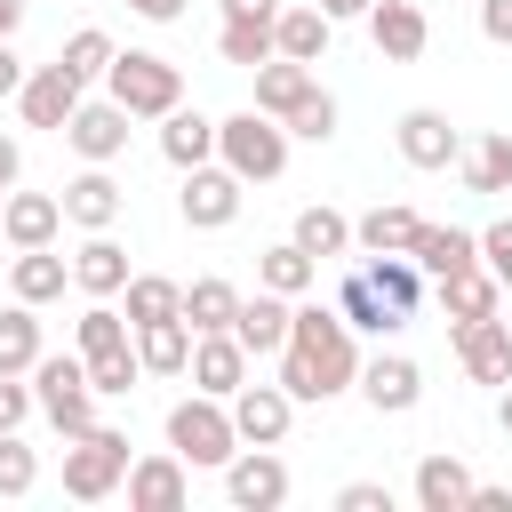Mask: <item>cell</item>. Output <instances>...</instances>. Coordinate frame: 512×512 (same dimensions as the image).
Masks as SVG:
<instances>
[{
  "mask_svg": "<svg viewBox=\"0 0 512 512\" xmlns=\"http://www.w3.org/2000/svg\"><path fill=\"white\" fill-rule=\"evenodd\" d=\"M480 264H488V272H496V280H504V296H512V216H504V224H488V232H480Z\"/></svg>",
  "mask_w": 512,
  "mask_h": 512,
  "instance_id": "ee69618b",
  "label": "cell"
},
{
  "mask_svg": "<svg viewBox=\"0 0 512 512\" xmlns=\"http://www.w3.org/2000/svg\"><path fill=\"white\" fill-rule=\"evenodd\" d=\"M32 408H40V400H32V384H24V376H0V432H16Z\"/></svg>",
  "mask_w": 512,
  "mask_h": 512,
  "instance_id": "bcb514c9",
  "label": "cell"
},
{
  "mask_svg": "<svg viewBox=\"0 0 512 512\" xmlns=\"http://www.w3.org/2000/svg\"><path fill=\"white\" fill-rule=\"evenodd\" d=\"M128 128H136L128 104H112V96H80V112L64 120V144H72L80 160H104V168H112V160L128 152Z\"/></svg>",
  "mask_w": 512,
  "mask_h": 512,
  "instance_id": "9c48e42d",
  "label": "cell"
},
{
  "mask_svg": "<svg viewBox=\"0 0 512 512\" xmlns=\"http://www.w3.org/2000/svg\"><path fill=\"white\" fill-rule=\"evenodd\" d=\"M120 208H128V184H120L104 160H88V168L64 184V224H80V232H112Z\"/></svg>",
  "mask_w": 512,
  "mask_h": 512,
  "instance_id": "5bb4252c",
  "label": "cell"
},
{
  "mask_svg": "<svg viewBox=\"0 0 512 512\" xmlns=\"http://www.w3.org/2000/svg\"><path fill=\"white\" fill-rule=\"evenodd\" d=\"M456 176H464V192H512V136H480V144H464V160H456Z\"/></svg>",
  "mask_w": 512,
  "mask_h": 512,
  "instance_id": "e575fe53",
  "label": "cell"
},
{
  "mask_svg": "<svg viewBox=\"0 0 512 512\" xmlns=\"http://www.w3.org/2000/svg\"><path fill=\"white\" fill-rule=\"evenodd\" d=\"M32 400H40V416L64 432V440H80L88 424H96V384H88V360H80V344L72 352H40L32 360Z\"/></svg>",
  "mask_w": 512,
  "mask_h": 512,
  "instance_id": "277c9868",
  "label": "cell"
},
{
  "mask_svg": "<svg viewBox=\"0 0 512 512\" xmlns=\"http://www.w3.org/2000/svg\"><path fill=\"white\" fill-rule=\"evenodd\" d=\"M416 504H424V512H464V504H472V464L448 456V448H432V456L416 464Z\"/></svg>",
  "mask_w": 512,
  "mask_h": 512,
  "instance_id": "484cf974",
  "label": "cell"
},
{
  "mask_svg": "<svg viewBox=\"0 0 512 512\" xmlns=\"http://www.w3.org/2000/svg\"><path fill=\"white\" fill-rule=\"evenodd\" d=\"M0 232H8V248H56V232H64V192H8V200H0Z\"/></svg>",
  "mask_w": 512,
  "mask_h": 512,
  "instance_id": "ffe728a7",
  "label": "cell"
},
{
  "mask_svg": "<svg viewBox=\"0 0 512 512\" xmlns=\"http://www.w3.org/2000/svg\"><path fill=\"white\" fill-rule=\"evenodd\" d=\"M312 88H320V80H312V64H296V56L256 64V112H272V120H288V112H296Z\"/></svg>",
  "mask_w": 512,
  "mask_h": 512,
  "instance_id": "f546056e",
  "label": "cell"
},
{
  "mask_svg": "<svg viewBox=\"0 0 512 512\" xmlns=\"http://www.w3.org/2000/svg\"><path fill=\"white\" fill-rule=\"evenodd\" d=\"M232 312H240V288H232V280L200 272V280L184 288V320H192V336H208V328H232Z\"/></svg>",
  "mask_w": 512,
  "mask_h": 512,
  "instance_id": "74e56055",
  "label": "cell"
},
{
  "mask_svg": "<svg viewBox=\"0 0 512 512\" xmlns=\"http://www.w3.org/2000/svg\"><path fill=\"white\" fill-rule=\"evenodd\" d=\"M336 512H392V488L384 480H344L336 488Z\"/></svg>",
  "mask_w": 512,
  "mask_h": 512,
  "instance_id": "f6af8a7d",
  "label": "cell"
},
{
  "mask_svg": "<svg viewBox=\"0 0 512 512\" xmlns=\"http://www.w3.org/2000/svg\"><path fill=\"white\" fill-rule=\"evenodd\" d=\"M224 496H232L240 512H280V504H288V464H280V448H240V456L224 464Z\"/></svg>",
  "mask_w": 512,
  "mask_h": 512,
  "instance_id": "4fadbf2b",
  "label": "cell"
},
{
  "mask_svg": "<svg viewBox=\"0 0 512 512\" xmlns=\"http://www.w3.org/2000/svg\"><path fill=\"white\" fill-rule=\"evenodd\" d=\"M496 424H504V440H512V384H504V400H496Z\"/></svg>",
  "mask_w": 512,
  "mask_h": 512,
  "instance_id": "9f6ffc18",
  "label": "cell"
},
{
  "mask_svg": "<svg viewBox=\"0 0 512 512\" xmlns=\"http://www.w3.org/2000/svg\"><path fill=\"white\" fill-rule=\"evenodd\" d=\"M280 384L304 400H336L360 384V328L336 312V304H296L288 320V344H280Z\"/></svg>",
  "mask_w": 512,
  "mask_h": 512,
  "instance_id": "6da1fadb",
  "label": "cell"
},
{
  "mask_svg": "<svg viewBox=\"0 0 512 512\" xmlns=\"http://www.w3.org/2000/svg\"><path fill=\"white\" fill-rule=\"evenodd\" d=\"M232 424H240L248 448H280L288 424H296V392H288L280 376H272V384H240V392H232Z\"/></svg>",
  "mask_w": 512,
  "mask_h": 512,
  "instance_id": "7c38bea8",
  "label": "cell"
},
{
  "mask_svg": "<svg viewBox=\"0 0 512 512\" xmlns=\"http://www.w3.org/2000/svg\"><path fill=\"white\" fill-rule=\"evenodd\" d=\"M288 136H296V144H328V136H336V96L312 88V96L288 112Z\"/></svg>",
  "mask_w": 512,
  "mask_h": 512,
  "instance_id": "7bdbcfd3",
  "label": "cell"
},
{
  "mask_svg": "<svg viewBox=\"0 0 512 512\" xmlns=\"http://www.w3.org/2000/svg\"><path fill=\"white\" fill-rule=\"evenodd\" d=\"M120 296H128V320H136V328H144V320H176V312H184V280H168V272H136Z\"/></svg>",
  "mask_w": 512,
  "mask_h": 512,
  "instance_id": "f35d334b",
  "label": "cell"
},
{
  "mask_svg": "<svg viewBox=\"0 0 512 512\" xmlns=\"http://www.w3.org/2000/svg\"><path fill=\"white\" fill-rule=\"evenodd\" d=\"M128 8H136L144 24H176V16H184V0H128Z\"/></svg>",
  "mask_w": 512,
  "mask_h": 512,
  "instance_id": "816d5d0a",
  "label": "cell"
},
{
  "mask_svg": "<svg viewBox=\"0 0 512 512\" xmlns=\"http://www.w3.org/2000/svg\"><path fill=\"white\" fill-rule=\"evenodd\" d=\"M88 360V384L104 392V400H120V392H136V376H144V360H136V344H112V352H80Z\"/></svg>",
  "mask_w": 512,
  "mask_h": 512,
  "instance_id": "ab89813d",
  "label": "cell"
},
{
  "mask_svg": "<svg viewBox=\"0 0 512 512\" xmlns=\"http://www.w3.org/2000/svg\"><path fill=\"white\" fill-rule=\"evenodd\" d=\"M320 8H328V16H336V24H344V16H368V8H376V0H320Z\"/></svg>",
  "mask_w": 512,
  "mask_h": 512,
  "instance_id": "11a10c76",
  "label": "cell"
},
{
  "mask_svg": "<svg viewBox=\"0 0 512 512\" xmlns=\"http://www.w3.org/2000/svg\"><path fill=\"white\" fill-rule=\"evenodd\" d=\"M416 232H424V216L400 208V200H376L368 216H352V248H360V256H408Z\"/></svg>",
  "mask_w": 512,
  "mask_h": 512,
  "instance_id": "44dd1931",
  "label": "cell"
},
{
  "mask_svg": "<svg viewBox=\"0 0 512 512\" xmlns=\"http://www.w3.org/2000/svg\"><path fill=\"white\" fill-rule=\"evenodd\" d=\"M16 176H24V144H16V136H0V200L16 192Z\"/></svg>",
  "mask_w": 512,
  "mask_h": 512,
  "instance_id": "c3c4849f",
  "label": "cell"
},
{
  "mask_svg": "<svg viewBox=\"0 0 512 512\" xmlns=\"http://www.w3.org/2000/svg\"><path fill=\"white\" fill-rule=\"evenodd\" d=\"M64 280H72V264L56 248H16V264H8V296H24V304H56Z\"/></svg>",
  "mask_w": 512,
  "mask_h": 512,
  "instance_id": "1f68e13d",
  "label": "cell"
},
{
  "mask_svg": "<svg viewBox=\"0 0 512 512\" xmlns=\"http://www.w3.org/2000/svg\"><path fill=\"white\" fill-rule=\"evenodd\" d=\"M288 0H224V16H280Z\"/></svg>",
  "mask_w": 512,
  "mask_h": 512,
  "instance_id": "f5cc1de1",
  "label": "cell"
},
{
  "mask_svg": "<svg viewBox=\"0 0 512 512\" xmlns=\"http://www.w3.org/2000/svg\"><path fill=\"white\" fill-rule=\"evenodd\" d=\"M440 288V312H448V328H464V320H488L496 304H504V280L488 272V264H472V272H448V280H432Z\"/></svg>",
  "mask_w": 512,
  "mask_h": 512,
  "instance_id": "d4e9b609",
  "label": "cell"
},
{
  "mask_svg": "<svg viewBox=\"0 0 512 512\" xmlns=\"http://www.w3.org/2000/svg\"><path fill=\"white\" fill-rule=\"evenodd\" d=\"M392 136H400V160H408V168H424V176L464 160V136H456V120H448L440 104H416V112H400V128H392Z\"/></svg>",
  "mask_w": 512,
  "mask_h": 512,
  "instance_id": "30bf717a",
  "label": "cell"
},
{
  "mask_svg": "<svg viewBox=\"0 0 512 512\" xmlns=\"http://www.w3.org/2000/svg\"><path fill=\"white\" fill-rule=\"evenodd\" d=\"M288 120H272V112H232V120H216V160L240 176V184H272L280 168H288Z\"/></svg>",
  "mask_w": 512,
  "mask_h": 512,
  "instance_id": "3957f363",
  "label": "cell"
},
{
  "mask_svg": "<svg viewBox=\"0 0 512 512\" xmlns=\"http://www.w3.org/2000/svg\"><path fill=\"white\" fill-rule=\"evenodd\" d=\"M272 32H280V56H296V64H320V56H328V32H336V16H328L320 0H288Z\"/></svg>",
  "mask_w": 512,
  "mask_h": 512,
  "instance_id": "4316f807",
  "label": "cell"
},
{
  "mask_svg": "<svg viewBox=\"0 0 512 512\" xmlns=\"http://www.w3.org/2000/svg\"><path fill=\"white\" fill-rule=\"evenodd\" d=\"M320 280V256H304L296 240H280V248H264L256 256V288H280V296H304Z\"/></svg>",
  "mask_w": 512,
  "mask_h": 512,
  "instance_id": "8d00e7d4",
  "label": "cell"
},
{
  "mask_svg": "<svg viewBox=\"0 0 512 512\" xmlns=\"http://www.w3.org/2000/svg\"><path fill=\"white\" fill-rule=\"evenodd\" d=\"M128 432H112V424H88L80 440H64V496L72 504H104L112 488H128Z\"/></svg>",
  "mask_w": 512,
  "mask_h": 512,
  "instance_id": "8992f818",
  "label": "cell"
},
{
  "mask_svg": "<svg viewBox=\"0 0 512 512\" xmlns=\"http://www.w3.org/2000/svg\"><path fill=\"white\" fill-rule=\"evenodd\" d=\"M240 176L224 168V160H200V168H184V192H176V216L192 224V232H224L232 216H240Z\"/></svg>",
  "mask_w": 512,
  "mask_h": 512,
  "instance_id": "52a82bcc",
  "label": "cell"
},
{
  "mask_svg": "<svg viewBox=\"0 0 512 512\" xmlns=\"http://www.w3.org/2000/svg\"><path fill=\"white\" fill-rule=\"evenodd\" d=\"M80 96H88V80L56 56V64H32L24 72V88H16V104H24V128H56L64 136V120L80 112Z\"/></svg>",
  "mask_w": 512,
  "mask_h": 512,
  "instance_id": "ba28073f",
  "label": "cell"
},
{
  "mask_svg": "<svg viewBox=\"0 0 512 512\" xmlns=\"http://www.w3.org/2000/svg\"><path fill=\"white\" fill-rule=\"evenodd\" d=\"M480 32H488L496 48H512V0H480Z\"/></svg>",
  "mask_w": 512,
  "mask_h": 512,
  "instance_id": "7dc6e473",
  "label": "cell"
},
{
  "mask_svg": "<svg viewBox=\"0 0 512 512\" xmlns=\"http://www.w3.org/2000/svg\"><path fill=\"white\" fill-rule=\"evenodd\" d=\"M40 488V456L16 440V432H0V496L16 504V496H32Z\"/></svg>",
  "mask_w": 512,
  "mask_h": 512,
  "instance_id": "b9f144b4",
  "label": "cell"
},
{
  "mask_svg": "<svg viewBox=\"0 0 512 512\" xmlns=\"http://www.w3.org/2000/svg\"><path fill=\"white\" fill-rule=\"evenodd\" d=\"M104 96L128 104L136 120H168V112L184 104V72H176L160 48H120L112 72H104Z\"/></svg>",
  "mask_w": 512,
  "mask_h": 512,
  "instance_id": "5b68a950",
  "label": "cell"
},
{
  "mask_svg": "<svg viewBox=\"0 0 512 512\" xmlns=\"http://www.w3.org/2000/svg\"><path fill=\"white\" fill-rule=\"evenodd\" d=\"M248 368H256V352L232 336V328H208V336H192V392H216V400H232L240 384H248Z\"/></svg>",
  "mask_w": 512,
  "mask_h": 512,
  "instance_id": "8fae6325",
  "label": "cell"
},
{
  "mask_svg": "<svg viewBox=\"0 0 512 512\" xmlns=\"http://www.w3.org/2000/svg\"><path fill=\"white\" fill-rule=\"evenodd\" d=\"M136 272H128V248L112 240V232H88L80 248H72V288L80 296H120Z\"/></svg>",
  "mask_w": 512,
  "mask_h": 512,
  "instance_id": "7402d4cb",
  "label": "cell"
},
{
  "mask_svg": "<svg viewBox=\"0 0 512 512\" xmlns=\"http://www.w3.org/2000/svg\"><path fill=\"white\" fill-rule=\"evenodd\" d=\"M336 312H344V320H352L360 336H400V328H408V320H400V312H392V304L376 296V280H368L360 264L344 272V288H336Z\"/></svg>",
  "mask_w": 512,
  "mask_h": 512,
  "instance_id": "d6a6232c",
  "label": "cell"
},
{
  "mask_svg": "<svg viewBox=\"0 0 512 512\" xmlns=\"http://www.w3.org/2000/svg\"><path fill=\"white\" fill-rule=\"evenodd\" d=\"M128 504H136V512H184V504H192V464H184L176 448L136 456V464H128Z\"/></svg>",
  "mask_w": 512,
  "mask_h": 512,
  "instance_id": "9a60e30c",
  "label": "cell"
},
{
  "mask_svg": "<svg viewBox=\"0 0 512 512\" xmlns=\"http://www.w3.org/2000/svg\"><path fill=\"white\" fill-rule=\"evenodd\" d=\"M408 256L424 264V280H448V272H472V264H480V232H464V224H424Z\"/></svg>",
  "mask_w": 512,
  "mask_h": 512,
  "instance_id": "cb8c5ba5",
  "label": "cell"
},
{
  "mask_svg": "<svg viewBox=\"0 0 512 512\" xmlns=\"http://www.w3.org/2000/svg\"><path fill=\"white\" fill-rule=\"evenodd\" d=\"M56 56H64V64H72V72H80V80H104V72H112V56H120V48H112V32H104V24H80V32H72V40H64V48H56Z\"/></svg>",
  "mask_w": 512,
  "mask_h": 512,
  "instance_id": "60d3db41",
  "label": "cell"
},
{
  "mask_svg": "<svg viewBox=\"0 0 512 512\" xmlns=\"http://www.w3.org/2000/svg\"><path fill=\"white\" fill-rule=\"evenodd\" d=\"M48 344H40V304H8L0 312V376H32V360H40Z\"/></svg>",
  "mask_w": 512,
  "mask_h": 512,
  "instance_id": "d590c367",
  "label": "cell"
},
{
  "mask_svg": "<svg viewBox=\"0 0 512 512\" xmlns=\"http://www.w3.org/2000/svg\"><path fill=\"white\" fill-rule=\"evenodd\" d=\"M360 272H368V280H376V296H384V304H392V312H400V320H416V304H424V288H432V280H424V264H416V256H368V264H360Z\"/></svg>",
  "mask_w": 512,
  "mask_h": 512,
  "instance_id": "836d02e7",
  "label": "cell"
},
{
  "mask_svg": "<svg viewBox=\"0 0 512 512\" xmlns=\"http://www.w3.org/2000/svg\"><path fill=\"white\" fill-rule=\"evenodd\" d=\"M456 360H464L472 384H496L504 392L512 384V320H496V312L488 320H464L456 328Z\"/></svg>",
  "mask_w": 512,
  "mask_h": 512,
  "instance_id": "ac0fdd59",
  "label": "cell"
},
{
  "mask_svg": "<svg viewBox=\"0 0 512 512\" xmlns=\"http://www.w3.org/2000/svg\"><path fill=\"white\" fill-rule=\"evenodd\" d=\"M464 512H512V488H480V480H472V504H464Z\"/></svg>",
  "mask_w": 512,
  "mask_h": 512,
  "instance_id": "f907efd6",
  "label": "cell"
},
{
  "mask_svg": "<svg viewBox=\"0 0 512 512\" xmlns=\"http://www.w3.org/2000/svg\"><path fill=\"white\" fill-rule=\"evenodd\" d=\"M160 160L184 176V168H200V160H216V120L208 112H192V104H176L168 120H160Z\"/></svg>",
  "mask_w": 512,
  "mask_h": 512,
  "instance_id": "603a6c76",
  "label": "cell"
},
{
  "mask_svg": "<svg viewBox=\"0 0 512 512\" xmlns=\"http://www.w3.org/2000/svg\"><path fill=\"white\" fill-rule=\"evenodd\" d=\"M136 360H144V376H184L192 368V320L176 312V320H144L136 328Z\"/></svg>",
  "mask_w": 512,
  "mask_h": 512,
  "instance_id": "83f0119b",
  "label": "cell"
},
{
  "mask_svg": "<svg viewBox=\"0 0 512 512\" xmlns=\"http://www.w3.org/2000/svg\"><path fill=\"white\" fill-rule=\"evenodd\" d=\"M360 24H368V40H376V56H384V64H416V56H424V40H432V16H424L416 0H376Z\"/></svg>",
  "mask_w": 512,
  "mask_h": 512,
  "instance_id": "e0dca14e",
  "label": "cell"
},
{
  "mask_svg": "<svg viewBox=\"0 0 512 512\" xmlns=\"http://www.w3.org/2000/svg\"><path fill=\"white\" fill-rule=\"evenodd\" d=\"M288 320H296V296H280V288H256V296H240V312H232V336H240L256 360H280V344H288Z\"/></svg>",
  "mask_w": 512,
  "mask_h": 512,
  "instance_id": "d6986e66",
  "label": "cell"
},
{
  "mask_svg": "<svg viewBox=\"0 0 512 512\" xmlns=\"http://www.w3.org/2000/svg\"><path fill=\"white\" fill-rule=\"evenodd\" d=\"M288 240L304 248V256H352V216L344 208H328V200H312V208H296V224H288Z\"/></svg>",
  "mask_w": 512,
  "mask_h": 512,
  "instance_id": "4dcf8cb0",
  "label": "cell"
},
{
  "mask_svg": "<svg viewBox=\"0 0 512 512\" xmlns=\"http://www.w3.org/2000/svg\"><path fill=\"white\" fill-rule=\"evenodd\" d=\"M360 400H368L376 416H408V408L424 400V368H416L408 352H376V360H360Z\"/></svg>",
  "mask_w": 512,
  "mask_h": 512,
  "instance_id": "2e32d148",
  "label": "cell"
},
{
  "mask_svg": "<svg viewBox=\"0 0 512 512\" xmlns=\"http://www.w3.org/2000/svg\"><path fill=\"white\" fill-rule=\"evenodd\" d=\"M24 8H32V0H0V40H16V24H24Z\"/></svg>",
  "mask_w": 512,
  "mask_h": 512,
  "instance_id": "db71d44e",
  "label": "cell"
},
{
  "mask_svg": "<svg viewBox=\"0 0 512 512\" xmlns=\"http://www.w3.org/2000/svg\"><path fill=\"white\" fill-rule=\"evenodd\" d=\"M168 448H176L192 472H224L248 440H240V424H232V400H216V392H184V400L168 408Z\"/></svg>",
  "mask_w": 512,
  "mask_h": 512,
  "instance_id": "7a4b0ae2",
  "label": "cell"
},
{
  "mask_svg": "<svg viewBox=\"0 0 512 512\" xmlns=\"http://www.w3.org/2000/svg\"><path fill=\"white\" fill-rule=\"evenodd\" d=\"M24 88V56H16V40H0V96H16Z\"/></svg>",
  "mask_w": 512,
  "mask_h": 512,
  "instance_id": "681fc988",
  "label": "cell"
},
{
  "mask_svg": "<svg viewBox=\"0 0 512 512\" xmlns=\"http://www.w3.org/2000/svg\"><path fill=\"white\" fill-rule=\"evenodd\" d=\"M272 24H280V16H224L216 56H224V64H240V72L272 64V56H280V32H272Z\"/></svg>",
  "mask_w": 512,
  "mask_h": 512,
  "instance_id": "f1b7e54d",
  "label": "cell"
}]
</instances>
